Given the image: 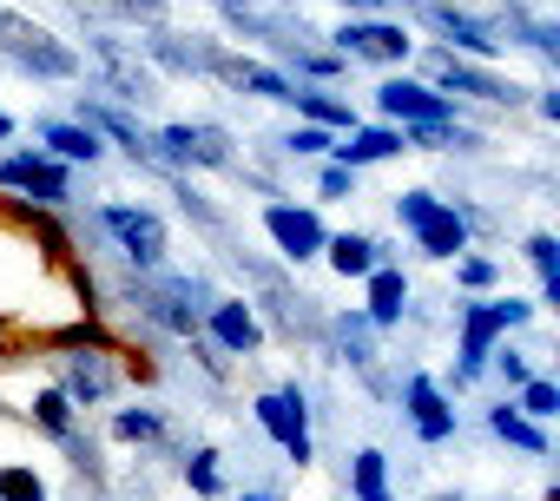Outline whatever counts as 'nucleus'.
I'll return each mask as SVG.
<instances>
[{
    "label": "nucleus",
    "instance_id": "23",
    "mask_svg": "<svg viewBox=\"0 0 560 501\" xmlns=\"http://www.w3.org/2000/svg\"><path fill=\"white\" fill-rule=\"evenodd\" d=\"M80 113H86V126H93V132H113L139 165H159V152H152V139L139 132V119H126L119 106H80Z\"/></svg>",
    "mask_w": 560,
    "mask_h": 501
},
{
    "label": "nucleus",
    "instance_id": "44",
    "mask_svg": "<svg viewBox=\"0 0 560 501\" xmlns=\"http://www.w3.org/2000/svg\"><path fill=\"white\" fill-rule=\"evenodd\" d=\"M363 501H389V494H363Z\"/></svg>",
    "mask_w": 560,
    "mask_h": 501
},
{
    "label": "nucleus",
    "instance_id": "39",
    "mask_svg": "<svg viewBox=\"0 0 560 501\" xmlns=\"http://www.w3.org/2000/svg\"><path fill=\"white\" fill-rule=\"evenodd\" d=\"M455 278H462L468 291H488V284H494V265H488V258H462V265H455Z\"/></svg>",
    "mask_w": 560,
    "mask_h": 501
},
{
    "label": "nucleus",
    "instance_id": "9",
    "mask_svg": "<svg viewBox=\"0 0 560 501\" xmlns=\"http://www.w3.org/2000/svg\"><path fill=\"white\" fill-rule=\"evenodd\" d=\"M376 100H383V113H389V119H402V126H455V106H448V93H435V86L383 80V86H376Z\"/></svg>",
    "mask_w": 560,
    "mask_h": 501
},
{
    "label": "nucleus",
    "instance_id": "32",
    "mask_svg": "<svg viewBox=\"0 0 560 501\" xmlns=\"http://www.w3.org/2000/svg\"><path fill=\"white\" fill-rule=\"evenodd\" d=\"M291 106H304V113H311V126H337V132H350V126H357V113H350L343 100H330V93H304V86H298V100H291Z\"/></svg>",
    "mask_w": 560,
    "mask_h": 501
},
{
    "label": "nucleus",
    "instance_id": "13",
    "mask_svg": "<svg viewBox=\"0 0 560 501\" xmlns=\"http://www.w3.org/2000/svg\"><path fill=\"white\" fill-rule=\"evenodd\" d=\"M264 231L277 237V250H284L291 265H304V258H317V250H324V224L304 205H264Z\"/></svg>",
    "mask_w": 560,
    "mask_h": 501
},
{
    "label": "nucleus",
    "instance_id": "36",
    "mask_svg": "<svg viewBox=\"0 0 560 501\" xmlns=\"http://www.w3.org/2000/svg\"><path fill=\"white\" fill-rule=\"evenodd\" d=\"M185 481H191L198 494H218V488H224V475H218V455H211V448H198V455L185 462Z\"/></svg>",
    "mask_w": 560,
    "mask_h": 501
},
{
    "label": "nucleus",
    "instance_id": "37",
    "mask_svg": "<svg viewBox=\"0 0 560 501\" xmlns=\"http://www.w3.org/2000/svg\"><path fill=\"white\" fill-rule=\"evenodd\" d=\"M350 475H357V494H383V475H389V468H383V455H376V448H363Z\"/></svg>",
    "mask_w": 560,
    "mask_h": 501
},
{
    "label": "nucleus",
    "instance_id": "7",
    "mask_svg": "<svg viewBox=\"0 0 560 501\" xmlns=\"http://www.w3.org/2000/svg\"><path fill=\"white\" fill-rule=\"evenodd\" d=\"M100 224L113 231V244L126 250L132 265H159V258H165V224H159V211H139V205H106V211H100Z\"/></svg>",
    "mask_w": 560,
    "mask_h": 501
},
{
    "label": "nucleus",
    "instance_id": "20",
    "mask_svg": "<svg viewBox=\"0 0 560 501\" xmlns=\"http://www.w3.org/2000/svg\"><path fill=\"white\" fill-rule=\"evenodd\" d=\"M93 60L106 67V80H113V93H119V100H152V73H145L119 40H93Z\"/></svg>",
    "mask_w": 560,
    "mask_h": 501
},
{
    "label": "nucleus",
    "instance_id": "21",
    "mask_svg": "<svg viewBox=\"0 0 560 501\" xmlns=\"http://www.w3.org/2000/svg\"><path fill=\"white\" fill-rule=\"evenodd\" d=\"M416 8H462V14H475L481 27H494V34H501V47H508V40H521V27H527L521 0H416Z\"/></svg>",
    "mask_w": 560,
    "mask_h": 501
},
{
    "label": "nucleus",
    "instance_id": "18",
    "mask_svg": "<svg viewBox=\"0 0 560 501\" xmlns=\"http://www.w3.org/2000/svg\"><path fill=\"white\" fill-rule=\"evenodd\" d=\"M330 152H337V165H350V172H357V165L396 159V152H402V132H396V126H350V132H343V145H330Z\"/></svg>",
    "mask_w": 560,
    "mask_h": 501
},
{
    "label": "nucleus",
    "instance_id": "41",
    "mask_svg": "<svg viewBox=\"0 0 560 501\" xmlns=\"http://www.w3.org/2000/svg\"><path fill=\"white\" fill-rule=\"evenodd\" d=\"M494 363H501V376H508V389H521V383H527V376H534V370H527V357H521V350H501V357H494Z\"/></svg>",
    "mask_w": 560,
    "mask_h": 501
},
{
    "label": "nucleus",
    "instance_id": "14",
    "mask_svg": "<svg viewBox=\"0 0 560 501\" xmlns=\"http://www.w3.org/2000/svg\"><path fill=\"white\" fill-rule=\"evenodd\" d=\"M244 271H250V278L264 284V298H270V317H277V324H284L291 337H298V330H304V337H317V330H324V317L311 311L317 298H304V291H291L284 278H277V271H264V265H244Z\"/></svg>",
    "mask_w": 560,
    "mask_h": 501
},
{
    "label": "nucleus",
    "instance_id": "4",
    "mask_svg": "<svg viewBox=\"0 0 560 501\" xmlns=\"http://www.w3.org/2000/svg\"><path fill=\"white\" fill-rule=\"evenodd\" d=\"M396 218L416 231V244L429 250V258H462V250H468L462 211L442 205V198H429V191H402V198H396Z\"/></svg>",
    "mask_w": 560,
    "mask_h": 501
},
{
    "label": "nucleus",
    "instance_id": "26",
    "mask_svg": "<svg viewBox=\"0 0 560 501\" xmlns=\"http://www.w3.org/2000/svg\"><path fill=\"white\" fill-rule=\"evenodd\" d=\"M488 429L501 435V442H514V448H527V455H547V435H540V422H527L514 403H501V409H488Z\"/></svg>",
    "mask_w": 560,
    "mask_h": 501
},
{
    "label": "nucleus",
    "instance_id": "1",
    "mask_svg": "<svg viewBox=\"0 0 560 501\" xmlns=\"http://www.w3.org/2000/svg\"><path fill=\"white\" fill-rule=\"evenodd\" d=\"M0 54L14 67H27V73H40V80H73L80 73V54L60 34H47L40 21L14 14V8H0Z\"/></svg>",
    "mask_w": 560,
    "mask_h": 501
},
{
    "label": "nucleus",
    "instance_id": "42",
    "mask_svg": "<svg viewBox=\"0 0 560 501\" xmlns=\"http://www.w3.org/2000/svg\"><path fill=\"white\" fill-rule=\"evenodd\" d=\"M8 132H14V119H8V113H0V139H8Z\"/></svg>",
    "mask_w": 560,
    "mask_h": 501
},
{
    "label": "nucleus",
    "instance_id": "8",
    "mask_svg": "<svg viewBox=\"0 0 560 501\" xmlns=\"http://www.w3.org/2000/svg\"><path fill=\"white\" fill-rule=\"evenodd\" d=\"M429 86H435V93H462V100H488V106H514V100H521L514 80H494V73H481V67H468V60H455V54H435Z\"/></svg>",
    "mask_w": 560,
    "mask_h": 501
},
{
    "label": "nucleus",
    "instance_id": "3",
    "mask_svg": "<svg viewBox=\"0 0 560 501\" xmlns=\"http://www.w3.org/2000/svg\"><path fill=\"white\" fill-rule=\"evenodd\" d=\"M527 317H534V304H521V298L468 304V311H462V370H455V383H475V376L488 370V357H494V337L514 330V324H527Z\"/></svg>",
    "mask_w": 560,
    "mask_h": 501
},
{
    "label": "nucleus",
    "instance_id": "5",
    "mask_svg": "<svg viewBox=\"0 0 560 501\" xmlns=\"http://www.w3.org/2000/svg\"><path fill=\"white\" fill-rule=\"evenodd\" d=\"M257 422H264V435L284 448L298 468L311 462V409H304V389H298V383H291V389L257 396Z\"/></svg>",
    "mask_w": 560,
    "mask_h": 501
},
{
    "label": "nucleus",
    "instance_id": "10",
    "mask_svg": "<svg viewBox=\"0 0 560 501\" xmlns=\"http://www.w3.org/2000/svg\"><path fill=\"white\" fill-rule=\"evenodd\" d=\"M0 185H14V191H27V198H40V205H67V198H73L67 165H54V159H40V152L0 159Z\"/></svg>",
    "mask_w": 560,
    "mask_h": 501
},
{
    "label": "nucleus",
    "instance_id": "24",
    "mask_svg": "<svg viewBox=\"0 0 560 501\" xmlns=\"http://www.w3.org/2000/svg\"><path fill=\"white\" fill-rule=\"evenodd\" d=\"M402 311H409V278H402L396 265H376V271H370V311H363V317H370V324H396Z\"/></svg>",
    "mask_w": 560,
    "mask_h": 501
},
{
    "label": "nucleus",
    "instance_id": "2",
    "mask_svg": "<svg viewBox=\"0 0 560 501\" xmlns=\"http://www.w3.org/2000/svg\"><path fill=\"white\" fill-rule=\"evenodd\" d=\"M126 304H139V317H152L172 337H198V317L211 311L205 291L191 278H159V284H126Z\"/></svg>",
    "mask_w": 560,
    "mask_h": 501
},
{
    "label": "nucleus",
    "instance_id": "25",
    "mask_svg": "<svg viewBox=\"0 0 560 501\" xmlns=\"http://www.w3.org/2000/svg\"><path fill=\"white\" fill-rule=\"evenodd\" d=\"M324 250H330V265H337L343 278H370V271L383 265V250H376L370 237H350V231H343V237H324Z\"/></svg>",
    "mask_w": 560,
    "mask_h": 501
},
{
    "label": "nucleus",
    "instance_id": "11",
    "mask_svg": "<svg viewBox=\"0 0 560 501\" xmlns=\"http://www.w3.org/2000/svg\"><path fill=\"white\" fill-rule=\"evenodd\" d=\"M409 34L402 27H389V21H350L343 34H337V54L343 60H370V67H396V60H409Z\"/></svg>",
    "mask_w": 560,
    "mask_h": 501
},
{
    "label": "nucleus",
    "instance_id": "45",
    "mask_svg": "<svg viewBox=\"0 0 560 501\" xmlns=\"http://www.w3.org/2000/svg\"><path fill=\"white\" fill-rule=\"evenodd\" d=\"M250 501H264V494H250Z\"/></svg>",
    "mask_w": 560,
    "mask_h": 501
},
{
    "label": "nucleus",
    "instance_id": "17",
    "mask_svg": "<svg viewBox=\"0 0 560 501\" xmlns=\"http://www.w3.org/2000/svg\"><path fill=\"white\" fill-rule=\"evenodd\" d=\"M257 337H264V324H257L250 304H211V343H218L224 357H250Z\"/></svg>",
    "mask_w": 560,
    "mask_h": 501
},
{
    "label": "nucleus",
    "instance_id": "43",
    "mask_svg": "<svg viewBox=\"0 0 560 501\" xmlns=\"http://www.w3.org/2000/svg\"><path fill=\"white\" fill-rule=\"evenodd\" d=\"M350 8H383V0H350Z\"/></svg>",
    "mask_w": 560,
    "mask_h": 501
},
{
    "label": "nucleus",
    "instance_id": "29",
    "mask_svg": "<svg viewBox=\"0 0 560 501\" xmlns=\"http://www.w3.org/2000/svg\"><path fill=\"white\" fill-rule=\"evenodd\" d=\"M73 8L113 14V21H139V27H165V0H73Z\"/></svg>",
    "mask_w": 560,
    "mask_h": 501
},
{
    "label": "nucleus",
    "instance_id": "6",
    "mask_svg": "<svg viewBox=\"0 0 560 501\" xmlns=\"http://www.w3.org/2000/svg\"><path fill=\"white\" fill-rule=\"evenodd\" d=\"M152 152H159V165H231L237 152H231V132L224 126H165L159 139H152Z\"/></svg>",
    "mask_w": 560,
    "mask_h": 501
},
{
    "label": "nucleus",
    "instance_id": "27",
    "mask_svg": "<svg viewBox=\"0 0 560 501\" xmlns=\"http://www.w3.org/2000/svg\"><path fill=\"white\" fill-rule=\"evenodd\" d=\"M40 139L60 152V159H73V165H93L106 145H100V132L93 126H40Z\"/></svg>",
    "mask_w": 560,
    "mask_h": 501
},
{
    "label": "nucleus",
    "instance_id": "22",
    "mask_svg": "<svg viewBox=\"0 0 560 501\" xmlns=\"http://www.w3.org/2000/svg\"><path fill=\"white\" fill-rule=\"evenodd\" d=\"M113 363H106V350H80V357H67V396L73 403H100V396H113Z\"/></svg>",
    "mask_w": 560,
    "mask_h": 501
},
{
    "label": "nucleus",
    "instance_id": "16",
    "mask_svg": "<svg viewBox=\"0 0 560 501\" xmlns=\"http://www.w3.org/2000/svg\"><path fill=\"white\" fill-rule=\"evenodd\" d=\"M422 21H429L442 40H455L462 54H481V60H488V54H501V34H494V27H481V21H475V14H462V8H422Z\"/></svg>",
    "mask_w": 560,
    "mask_h": 501
},
{
    "label": "nucleus",
    "instance_id": "12",
    "mask_svg": "<svg viewBox=\"0 0 560 501\" xmlns=\"http://www.w3.org/2000/svg\"><path fill=\"white\" fill-rule=\"evenodd\" d=\"M211 80H224L231 93H257V100H298V86L277 73V67H257V60H237V54H224V47H211V67H205Z\"/></svg>",
    "mask_w": 560,
    "mask_h": 501
},
{
    "label": "nucleus",
    "instance_id": "15",
    "mask_svg": "<svg viewBox=\"0 0 560 501\" xmlns=\"http://www.w3.org/2000/svg\"><path fill=\"white\" fill-rule=\"evenodd\" d=\"M402 403H409V422H416L422 442H448V435H455V409H448V396L435 389V376H409Z\"/></svg>",
    "mask_w": 560,
    "mask_h": 501
},
{
    "label": "nucleus",
    "instance_id": "34",
    "mask_svg": "<svg viewBox=\"0 0 560 501\" xmlns=\"http://www.w3.org/2000/svg\"><path fill=\"white\" fill-rule=\"evenodd\" d=\"M113 429H119V442H159L165 435V416L159 409H119Z\"/></svg>",
    "mask_w": 560,
    "mask_h": 501
},
{
    "label": "nucleus",
    "instance_id": "35",
    "mask_svg": "<svg viewBox=\"0 0 560 501\" xmlns=\"http://www.w3.org/2000/svg\"><path fill=\"white\" fill-rule=\"evenodd\" d=\"M0 501H47V481L14 462V468H0Z\"/></svg>",
    "mask_w": 560,
    "mask_h": 501
},
{
    "label": "nucleus",
    "instance_id": "19",
    "mask_svg": "<svg viewBox=\"0 0 560 501\" xmlns=\"http://www.w3.org/2000/svg\"><path fill=\"white\" fill-rule=\"evenodd\" d=\"M211 47H218V40H185V34H165V27L145 34V54H152L159 67H172V73H205V67H211Z\"/></svg>",
    "mask_w": 560,
    "mask_h": 501
},
{
    "label": "nucleus",
    "instance_id": "40",
    "mask_svg": "<svg viewBox=\"0 0 560 501\" xmlns=\"http://www.w3.org/2000/svg\"><path fill=\"white\" fill-rule=\"evenodd\" d=\"M350 191H357V172L350 165H330L324 172V198H350Z\"/></svg>",
    "mask_w": 560,
    "mask_h": 501
},
{
    "label": "nucleus",
    "instance_id": "31",
    "mask_svg": "<svg viewBox=\"0 0 560 501\" xmlns=\"http://www.w3.org/2000/svg\"><path fill=\"white\" fill-rule=\"evenodd\" d=\"M34 422L67 442V435H73V396H67V389H40V396H34Z\"/></svg>",
    "mask_w": 560,
    "mask_h": 501
},
{
    "label": "nucleus",
    "instance_id": "33",
    "mask_svg": "<svg viewBox=\"0 0 560 501\" xmlns=\"http://www.w3.org/2000/svg\"><path fill=\"white\" fill-rule=\"evenodd\" d=\"M514 409H521L527 422H547V416H560V389H553L547 376H527V383H521V403H514Z\"/></svg>",
    "mask_w": 560,
    "mask_h": 501
},
{
    "label": "nucleus",
    "instance_id": "28",
    "mask_svg": "<svg viewBox=\"0 0 560 501\" xmlns=\"http://www.w3.org/2000/svg\"><path fill=\"white\" fill-rule=\"evenodd\" d=\"M330 330H337V350H343L357 370H370V376H376V343H370V330H376V324H370V317H337Z\"/></svg>",
    "mask_w": 560,
    "mask_h": 501
},
{
    "label": "nucleus",
    "instance_id": "46",
    "mask_svg": "<svg viewBox=\"0 0 560 501\" xmlns=\"http://www.w3.org/2000/svg\"><path fill=\"white\" fill-rule=\"evenodd\" d=\"M442 501H455V494H442Z\"/></svg>",
    "mask_w": 560,
    "mask_h": 501
},
{
    "label": "nucleus",
    "instance_id": "38",
    "mask_svg": "<svg viewBox=\"0 0 560 501\" xmlns=\"http://www.w3.org/2000/svg\"><path fill=\"white\" fill-rule=\"evenodd\" d=\"M284 145H291V152H298V159H311V152H330V145H337V139H330V126H298V132H291V139H284Z\"/></svg>",
    "mask_w": 560,
    "mask_h": 501
},
{
    "label": "nucleus",
    "instance_id": "30",
    "mask_svg": "<svg viewBox=\"0 0 560 501\" xmlns=\"http://www.w3.org/2000/svg\"><path fill=\"white\" fill-rule=\"evenodd\" d=\"M527 265L540 271V298L547 304H560V244L540 231V237H527Z\"/></svg>",
    "mask_w": 560,
    "mask_h": 501
}]
</instances>
